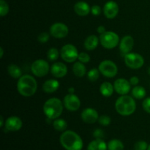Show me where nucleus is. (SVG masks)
<instances>
[{"label":"nucleus","instance_id":"nucleus-32","mask_svg":"<svg viewBox=\"0 0 150 150\" xmlns=\"http://www.w3.org/2000/svg\"><path fill=\"white\" fill-rule=\"evenodd\" d=\"M149 145L144 141H139L134 145L135 150H147Z\"/></svg>","mask_w":150,"mask_h":150},{"label":"nucleus","instance_id":"nucleus-26","mask_svg":"<svg viewBox=\"0 0 150 150\" xmlns=\"http://www.w3.org/2000/svg\"><path fill=\"white\" fill-rule=\"evenodd\" d=\"M53 126H54V128L57 131L64 132L67 129V123L63 119L57 118L53 122Z\"/></svg>","mask_w":150,"mask_h":150},{"label":"nucleus","instance_id":"nucleus-25","mask_svg":"<svg viewBox=\"0 0 150 150\" xmlns=\"http://www.w3.org/2000/svg\"><path fill=\"white\" fill-rule=\"evenodd\" d=\"M132 95L136 99H143L146 96V89L142 86H134L132 89Z\"/></svg>","mask_w":150,"mask_h":150},{"label":"nucleus","instance_id":"nucleus-19","mask_svg":"<svg viewBox=\"0 0 150 150\" xmlns=\"http://www.w3.org/2000/svg\"><path fill=\"white\" fill-rule=\"evenodd\" d=\"M59 87V82L56 79H49L42 84V90L44 92L51 94L56 92Z\"/></svg>","mask_w":150,"mask_h":150},{"label":"nucleus","instance_id":"nucleus-7","mask_svg":"<svg viewBox=\"0 0 150 150\" xmlns=\"http://www.w3.org/2000/svg\"><path fill=\"white\" fill-rule=\"evenodd\" d=\"M100 72L106 78L115 77L118 73V67L114 62L111 60H104L100 63L98 66Z\"/></svg>","mask_w":150,"mask_h":150},{"label":"nucleus","instance_id":"nucleus-31","mask_svg":"<svg viewBox=\"0 0 150 150\" xmlns=\"http://www.w3.org/2000/svg\"><path fill=\"white\" fill-rule=\"evenodd\" d=\"M111 122V118L107 115H101L100 117H99V119H98V122L102 126L109 125Z\"/></svg>","mask_w":150,"mask_h":150},{"label":"nucleus","instance_id":"nucleus-1","mask_svg":"<svg viewBox=\"0 0 150 150\" xmlns=\"http://www.w3.org/2000/svg\"><path fill=\"white\" fill-rule=\"evenodd\" d=\"M60 143L66 150H81L83 144L81 138L73 130H65L60 136Z\"/></svg>","mask_w":150,"mask_h":150},{"label":"nucleus","instance_id":"nucleus-37","mask_svg":"<svg viewBox=\"0 0 150 150\" xmlns=\"http://www.w3.org/2000/svg\"><path fill=\"white\" fill-rule=\"evenodd\" d=\"M93 136L94 137L96 138V139H101L104 136V133L101 129H96V130L94 131L93 133Z\"/></svg>","mask_w":150,"mask_h":150},{"label":"nucleus","instance_id":"nucleus-40","mask_svg":"<svg viewBox=\"0 0 150 150\" xmlns=\"http://www.w3.org/2000/svg\"><path fill=\"white\" fill-rule=\"evenodd\" d=\"M68 92L70 94H74L75 88L73 87V86H70V87L68 89Z\"/></svg>","mask_w":150,"mask_h":150},{"label":"nucleus","instance_id":"nucleus-15","mask_svg":"<svg viewBox=\"0 0 150 150\" xmlns=\"http://www.w3.org/2000/svg\"><path fill=\"white\" fill-rule=\"evenodd\" d=\"M103 13L108 19H113L117 16L119 13V6L114 1H108L104 5Z\"/></svg>","mask_w":150,"mask_h":150},{"label":"nucleus","instance_id":"nucleus-43","mask_svg":"<svg viewBox=\"0 0 150 150\" xmlns=\"http://www.w3.org/2000/svg\"><path fill=\"white\" fill-rule=\"evenodd\" d=\"M147 72H148V74H149V76H150V67H149V68H148V70H147Z\"/></svg>","mask_w":150,"mask_h":150},{"label":"nucleus","instance_id":"nucleus-3","mask_svg":"<svg viewBox=\"0 0 150 150\" xmlns=\"http://www.w3.org/2000/svg\"><path fill=\"white\" fill-rule=\"evenodd\" d=\"M115 109L120 115L125 117L130 116L136 111V101L129 95H122L116 101Z\"/></svg>","mask_w":150,"mask_h":150},{"label":"nucleus","instance_id":"nucleus-9","mask_svg":"<svg viewBox=\"0 0 150 150\" xmlns=\"http://www.w3.org/2000/svg\"><path fill=\"white\" fill-rule=\"evenodd\" d=\"M49 64L44 59H37L31 65V71L32 74L37 77H44L49 72Z\"/></svg>","mask_w":150,"mask_h":150},{"label":"nucleus","instance_id":"nucleus-38","mask_svg":"<svg viewBox=\"0 0 150 150\" xmlns=\"http://www.w3.org/2000/svg\"><path fill=\"white\" fill-rule=\"evenodd\" d=\"M129 81H130V84H131L132 86H137L138 83H139V79L137 77V76H133V77L130 78V79Z\"/></svg>","mask_w":150,"mask_h":150},{"label":"nucleus","instance_id":"nucleus-18","mask_svg":"<svg viewBox=\"0 0 150 150\" xmlns=\"http://www.w3.org/2000/svg\"><path fill=\"white\" fill-rule=\"evenodd\" d=\"M74 11L79 16H86L91 12V8L89 4L81 1L75 4Z\"/></svg>","mask_w":150,"mask_h":150},{"label":"nucleus","instance_id":"nucleus-27","mask_svg":"<svg viewBox=\"0 0 150 150\" xmlns=\"http://www.w3.org/2000/svg\"><path fill=\"white\" fill-rule=\"evenodd\" d=\"M108 150H124V144L119 139H112L108 144Z\"/></svg>","mask_w":150,"mask_h":150},{"label":"nucleus","instance_id":"nucleus-35","mask_svg":"<svg viewBox=\"0 0 150 150\" xmlns=\"http://www.w3.org/2000/svg\"><path fill=\"white\" fill-rule=\"evenodd\" d=\"M142 107L146 112L150 114V97L144 100L143 103H142Z\"/></svg>","mask_w":150,"mask_h":150},{"label":"nucleus","instance_id":"nucleus-4","mask_svg":"<svg viewBox=\"0 0 150 150\" xmlns=\"http://www.w3.org/2000/svg\"><path fill=\"white\" fill-rule=\"evenodd\" d=\"M64 104L59 98H50L45 101L43 105V112L48 120H54L62 114Z\"/></svg>","mask_w":150,"mask_h":150},{"label":"nucleus","instance_id":"nucleus-13","mask_svg":"<svg viewBox=\"0 0 150 150\" xmlns=\"http://www.w3.org/2000/svg\"><path fill=\"white\" fill-rule=\"evenodd\" d=\"M5 129L7 132H16L21 130L23 125L21 120L16 116H12L8 117L4 122Z\"/></svg>","mask_w":150,"mask_h":150},{"label":"nucleus","instance_id":"nucleus-39","mask_svg":"<svg viewBox=\"0 0 150 150\" xmlns=\"http://www.w3.org/2000/svg\"><path fill=\"white\" fill-rule=\"evenodd\" d=\"M97 32L99 34H100V35H102L104 32H106V31H105V27L104 26H99L98 27V29H97Z\"/></svg>","mask_w":150,"mask_h":150},{"label":"nucleus","instance_id":"nucleus-8","mask_svg":"<svg viewBox=\"0 0 150 150\" xmlns=\"http://www.w3.org/2000/svg\"><path fill=\"white\" fill-rule=\"evenodd\" d=\"M125 62L129 68L137 70L143 67L144 59L137 53H129L125 55Z\"/></svg>","mask_w":150,"mask_h":150},{"label":"nucleus","instance_id":"nucleus-21","mask_svg":"<svg viewBox=\"0 0 150 150\" xmlns=\"http://www.w3.org/2000/svg\"><path fill=\"white\" fill-rule=\"evenodd\" d=\"M108 145L103 139H96L92 141L87 146V150H107Z\"/></svg>","mask_w":150,"mask_h":150},{"label":"nucleus","instance_id":"nucleus-28","mask_svg":"<svg viewBox=\"0 0 150 150\" xmlns=\"http://www.w3.org/2000/svg\"><path fill=\"white\" fill-rule=\"evenodd\" d=\"M100 70L99 69L97 68H92L87 73V78L90 81L92 82H95L99 79V76H100Z\"/></svg>","mask_w":150,"mask_h":150},{"label":"nucleus","instance_id":"nucleus-12","mask_svg":"<svg viewBox=\"0 0 150 150\" xmlns=\"http://www.w3.org/2000/svg\"><path fill=\"white\" fill-rule=\"evenodd\" d=\"M114 90L121 95H125L129 93L131 89V84L130 81L125 79H118L114 83Z\"/></svg>","mask_w":150,"mask_h":150},{"label":"nucleus","instance_id":"nucleus-42","mask_svg":"<svg viewBox=\"0 0 150 150\" xmlns=\"http://www.w3.org/2000/svg\"><path fill=\"white\" fill-rule=\"evenodd\" d=\"M0 58H2L3 57V54H4V50H3L2 47H1L0 48Z\"/></svg>","mask_w":150,"mask_h":150},{"label":"nucleus","instance_id":"nucleus-23","mask_svg":"<svg viewBox=\"0 0 150 150\" xmlns=\"http://www.w3.org/2000/svg\"><path fill=\"white\" fill-rule=\"evenodd\" d=\"M73 71L77 77H83L86 73V69L84 64L81 62H76L73 66Z\"/></svg>","mask_w":150,"mask_h":150},{"label":"nucleus","instance_id":"nucleus-29","mask_svg":"<svg viewBox=\"0 0 150 150\" xmlns=\"http://www.w3.org/2000/svg\"><path fill=\"white\" fill-rule=\"evenodd\" d=\"M59 52L56 48H50L47 53V57L51 62L56 61L59 58Z\"/></svg>","mask_w":150,"mask_h":150},{"label":"nucleus","instance_id":"nucleus-14","mask_svg":"<svg viewBox=\"0 0 150 150\" xmlns=\"http://www.w3.org/2000/svg\"><path fill=\"white\" fill-rule=\"evenodd\" d=\"M81 119L85 123L94 124L98 121L99 115L98 111L92 108H86L81 112Z\"/></svg>","mask_w":150,"mask_h":150},{"label":"nucleus","instance_id":"nucleus-34","mask_svg":"<svg viewBox=\"0 0 150 150\" xmlns=\"http://www.w3.org/2000/svg\"><path fill=\"white\" fill-rule=\"evenodd\" d=\"M50 35L49 34L47 33V32H42V33L40 34L38 37V40L41 43H45V42H48L49 40Z\"/></svg>","mask_w":150,"mask_h":150},{"label":"nucleus","instance_id":"nucleus-11","mask_svg":"<svg viewBox=\"0 0 150 150\" xmlns=\"http://www.w3.org/2000/svg\"><path fill=\"white\" fill-rule=\"evenodd\" d=\"M64 106L70 111H76L81 106V100L77 95L74 94H70L66 95L63 100Z\"/></svg>","mask_w":150,"mask_h":150},{"label":"nucleus","instance_id":"nucleus-22","mask_svg":"<svg viewBox=\"0 0 150 150\" xmlns=\"http://www.w3.org/2000/svg\"><path fill=\"white\" fill-rule=\"evenodd\" d=\"M114 86L110 82H103L100 85V92L103 96L106 97V98L111 96L113 95V93H114Z\"/></svg>","mask_w":150,"mask_h":150},{"label":"nucleus","instance_id":"nucleus-41","mask_svg":"<svg viewBox=\"0 0 150 150\" xmlns=\"http://www.w3.org/2000/svg\"><path fill=\"white\" fill-rule=\"evenodd\" d=\"M3 125H4V120H3L2 116H1L0 117V127H2Z\"/></svg>","mask_w":150,"mask_h":150},{"label":"nucleus","instance_id":"nucleus-17","mask_svg":"<svg viewBox=\"0 0 150 150\" xmlns=\"http://www.w3.org/2000/svg\"><path fill=\"white\" fill-rule=\"evenodd\" d=\"M51 73L54 77L56 78H63L67 75V67L66 64L62 62H55L51 65Z\"/></svg>","mask_w":150,"mask_h":150},{"label":"nucleus","instance_id":"nucleus-44","mask_svg":"<svg viewBox=\"0 0 150 150\" xmlns=\"http://www.w3.org/2000/svg\"><path fill=\"white\" fill-rule=\"evenodd\" d=\"M147 150H150V144L149 145V146H148V149H147Z\"/></svg>","mask_w":150,"mask_h":150},{"label":"nucleus","instance_id":"nucleus-33","mask_svg":"<svg viewBox=\"0 0 150 150\" xmlns=\"http://www.w3.org/2000/svg\"><path fill=\"white\" fill-rule=\"evenodd\" d=\"M78 59L79 60V62L85 64V63H88L90 61V57H89V55L87 53L81 52L79 54Z\"/></svg>","mask_w":150,"mask_h":150},{"label":"nucleus","instance_id":"nucleus-24","mask_svg":"<svg viewBox=\"0 0 150 150\" xmlns=\"http://www.w3.org/2000/svg\"><path fill=\"white\" fill-rule=\"evenodd\" d=\"M9 75L14 79H20L22 75V70L20 67L15 64H10L7 67Z\"/></svg>","mask_w":150,"mask_h":150},{"label":"nucleus","instance_id":"nucleus-6","mask_svg":"<svg viewBox=\"0 0 150 150\" xmlns=\"http://www.w3.org/2000/svg\"><path fill=\"white\" fill-rule=\"evenodd\" d=\"M79 52L76 46L73 44H66L60 51V55L64 62L68 63L74 62L79 57Z\"/></svg>","mask_w":150,"mask_h":150},{"label":"nucleus","instance_id":"nucleus-30","mask_svg":"<svg viewBox=\"0 0 150 150\" xmlns=\"http://www.w3.org/2000/svg\"><path fill=\"white\" fill-rule=\"evenodd\" d=\"M9 6L4 0H0V16L4 17L8 13Z\"/></svg>","mask_w":150,"mask_h":150},{"label":"nucleus","instance_id":"nucleus-10","mask_svg":"<svg viewBox=\"0 0 150 150\" xmlns=\"http://www.w3.org/2000/svg\"><path fill=\"white\" fill-rule=\"evenodd\" d=\"M69 29L67 25L63 23L57 22L51 25L50 28V34L51 36L57 39L64 38L68 35Z\"/></svg>","mask_w":150,"mask_h":150},{"label":"nucleus","instance_id":"nucleus-36","mask_svg":"<svg viewBox=\"0 0 150 150\" xmlns=\"http://www.w3.org/2000/svg\"><path fill=\"white\" fill-rule=\"evenodd\" d=\"M91 13L93 16H98L101 13V8L98 5H93L91 7Z\"/></svg>","mask_w":150,"mask_h":150},{"label":"nucleus","instance_id":"nucleus-20","mask_svg":"<svg viewBox=\"0 0 150 150\" xmlns=\"http://www.w3.org/2000/svg\"><path fill=\"white\" fill-rule=\"evenodd\" d=\"M99 38L96 35H89L84 41V47L87 51H93L99 44Z\"/></svg>","mask_w":150,"mask_h":150},{"label":"nucleus","instance_id":"nucleus-16","mask_svg":"<svg viewBox=\"0 0 150 150\" xmlns=\"http://www.w3.org/2000/svg\"><path fill=\"white\" fill-rule=\"evenodd\" d=\"M133 45H134V40L133 37L130 35H126L120 40V51H121L122 54H124L125 55L130 53V51L133 50Z\"/></svg>","mask_w":150,"mask_h":150},{"label":"nucleus","instance_id":"nucleus-2","mask_svg":"<svg viewBox=\"0 0 150 150\" xmlns=\"http://www.w3.org/2000/svg\"><path fill=\"white\" fill-rule=\"evenodd\" d=\"M38 89V83L33 76L30 75H23L18 79L17 83V90L23 97H31L35 95Z\"/></svg>","mask_w":150,"mask_h":150},{"label":"nucleus","instance_id":"nucleus-5","mask_svg":"<svg viewBox=\"0 0 150 150\" xmlns=\"http://www.w3.org/2000/svg\"><path fill=\"white\" fill-rule=\"evenodd\" d=\"M100 42L103 48L113 49L118 45L120 42L119 35L114 32L106 31L100 36Z\"/></svg>","mask_w":150,"mask_h":150}]
</instances>
